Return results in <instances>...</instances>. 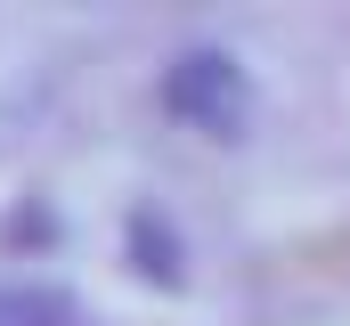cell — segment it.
Here are the masks:
<instances>
[{
  "mask_svg": "<svg viewBox=\"0 0 350 326\" xmlns=\"http://www.w3.org/2000/svg\"><path fill=\"white\" fill-rule=\"evenodd\" d=\"M163 106L179 123L212 131V139H237L245 114H253V82H245V66L228 49H179L163 66Z\"/></svg>",
  "mask_w": 350,
  "mask_h": 326,
  "instance_id": "obj_1",
  "label": "cell"
},
{
  "mask_svg": "<svg viewBox=\"0 0 350 326\" xmlns=\"http://www.w3.org/2000/svg\"><path fill=\"white\" fill-rule=\"evenodd\" d=\"M0 326H82V302H74L66 286L0 277Z\"/></svg>",
  "mask_w": 350,
  "mask_h": 326,
  "instance_id": "obj_2",
  "label": "cell"
}]
</instances>
